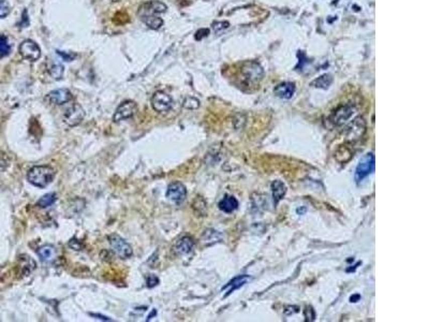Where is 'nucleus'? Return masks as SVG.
I'll return each instance as SVG.
<instances>
[{
	"label": "nucleus",
	"mask_w": 429,
	"mask_h": 322,
	"mask_svg": "<svg viewBox=\"0 0 429 322\" xmlns=\"http://www.w3.org/2000/svg\"><path fill=\"white\" fill-rule=\"evenodd\" d=\"M166 10H168V8L163 3L158 2V0H152V2L140 6L138 16L148 28L157 30L163 25L161 14L165 13Z\"/></svg>",
	"instance_id": "nucleus-1"
},
{
	"label": "nucleus",
	"mask_w": 429,
	"mask_h": 322,
	"mask_svg": "<svg viewBox=\"0 0 429 322\" xmlns=\"http://www.w3.org/2000/svg\"><path fill=\"white\" fill-rule=\"evenodd\" d=\"M55 170L50 166H35L27 173L28 182L38 188H45L53 182Z\"/></svg>",
	"instance_id": "nucleus-2"
},
{
	"label": "nucleus",
	"mask_w": 429,
	"mask_h": 322,
	"mask_svg": "<svg viewBox=\"0 0 429 322\" xmlns=\"http://www.w3.org/2000/svg\"><path fill=\"white\" fill-rule=\"evenodd\" d=\"M263 69L257 62H247L244 64V67L241 70V76L244 82L247 85H256L259 84L260 80L263 77Z\"/></svg>",
	"instance_id": "nucleus-3"
},
{
	"label": "nucleus",
	"mask_w": 429,
	"mask_h": 322,
	"mask_svg": "<svg viewBox=\"0 0 429 322\" xmlns=\"http://www.w3.org/2000/svg\"><path fill=\"white\" fill-rule=\"evenodd\" d=\"M375 167H376L375 155H373L372 152H368V154L365 155L360 160L359 165L356 167L355 176H354L355 182L357 184L363 182L369 174H371L373 171H375Z\"/></svg>",
	"instance_id": "nucleus-4"
},
{
	"label": "nucleus",
	"mask_w": 429,
	"mask_h": 322,
	"mask_svg": "<svg viewBox=\"0 0 429 322\" xmlns=\"http://www.w3.org/2000/svg\"><path fill=\"white\" fill-rule=\"evenodd\" d=\"M109 242L112 251L122 259H128L132 256V247L122 236H119L118 234H112L109 236Z\"/></svg>",
	"instance_id": "nucleus-5"
},
{
	"label": "nucleus",
	"mask_w": 429,
	"mask_h": 322,
	"mask_svg": "<svg viewBox=\"0 0 429 322\" xmlns=\"http://www.w3.org/2000/svg\"><path fill=\"white\" fill-rule=\"evenodd\" d=\"M138 112L137 103L131 100H127L119 104V107L116 109L115 114L113 116V120L115 123H121L123 120L129 119L134 116Z\"/></svg>",
	"instance_id": "nucleus-6"
},
{
	"label": "nucleus",
	"mask_w": 429,
	"mask_h": 322,
	"mask_svg": "<svg viewBox=\"0 0 429 322\" xmlns=\"http://www.w3.org/2000/svg\"><path fill=\"white\" fill-rule=\"evenodd\" d=\"M20 54L23 56V58L29 61H36L41 56V50H40L39 45L35 41L28 39L21 43Z\"/></svg>",
	"instance_id": "nucleus-7"
},
{
	"label": "nucleus",
	"mask_w": 429,
	"mask_h": 322,
	"mask_svg": "<svg viewBox=\"0 0 429 322\" xmlns=\"http://www.w3.org/2000/svg\"><path fill=\"white\" fill-rule=\"evenodd\" d=\"M152 106L158 113L169 112L173 107V100L171 96L164 92H157L152 98Z\"/></svg>",
	"instance_id": "nucleus-8"
},
{
	"label": "nucleus",
	"mask_w": 429,
	"mask_h": 322,
	"mask_svg": "<svg viewBox=\"0 0 429 322\" xmlns=\"http://www.w3.org/2000/svg\"><path fill=\"white\" fill-rule=\"evenodd\" d=\"M186 197H187V189L184 184L175 182L169 185L168 190H166V198L171 200L172 202L180 204L181 202H184Z\"/></svg>",
	"instance_id": "nucleus-9"
},
{
	"label": "nucleus",
	"mask_w": 429,
	"mask_h": 322,
	"mask_svg": "<svg viewBox=\"0 0 429 322\" xmlns=\"http://www.w3.org/2000/svg\"><path fill=\"white\" fill-rule=\"evenodd\" d=\"M84 117H85V111L81 106H78V104H74V106L69 108L66 111L65 115H63L65 123L71 127L78 126L83 122Z\"/></svg>",
	"instance_id": "nucleus-10"
},
{
	"label": "nucleus",
	"mask_w": 429,
	"mask_h": 322,
	"mask_svg": "<svg viewBox=\"0 0 429 322\" xmlns=\"http://www.w3.org/2000/svg\"><path fill=\"white\" fill-rule=\"evenodd\" d=\"M366 130V123L363 117H357L349 125L347 129V138L350 141L360 140Z\"/></svg>",
	"instance_id": "nucleus-11"
},
{
	"label": "nucleus",
	"mask_w": 429,
	"mask_h": 322,
	"mask_svg": "<svg viewBox=\"0 0 429 322\" xmlns=\"http://www.w3.org/2000/svg\"><path fill=\"white\" fill-rule=\"evenodd\" d=\"M354 113H355V108L351 106V104H347V106L339 108L335 113H334L331 120L334 125L341 126L344 125L349 118L352 117Z\"/></svg>",
	"instance_id": "nucleus-12"
},
{
	"label": "nucleus",
	"mask_w": 429,
	"mask_h": 322,
	"mask_svg": "<svg viewBox=\"0 0 429 322\" xmlns=\"http://www.w3.org/2000/svg\"><path fill=\"white\" fill-rule=\"evenodd\" d=\"M47 99H49V101L53 104L62 106V104L68 103L72 100L73 96L69 90H66V88H60V90H55L49 93V95H47Z\"/></svg>",
	"instance_id": "nucleus-13"
},
{
	"label": "nucleus",
	"mask_w": 429,
	"mask_h": 322,
	"mask_svg": "<svg viewBox=\"0 0 429 322\" xmlns=\"http://www.w3.org/2000/svg\"><path fill=\"white\" fill-rule=\"evenodd\" d=\"M295 93V85L290 82L281 83L277 85L274 90V94L281 99H291Z\"/></svg>",
	"instance_id": "nucleus-14"
},
{
	"label": "nucleus",
	"mask_w": 429,
	"mask_h": 322,
	"mask_svg": "<svg viewBox=\"0 0 429 322\" xmlns=\"http://www.w3.org/2000/svg\"><path fill=\"white\" fill-rule=\"evenodd\" d=\"M38 256L43 262H52L57 257V252L52 245H44L38 249Z\"/></svg>",
	"instance_id": "nucleus-15"
},
{
	"label": "nucleus",
	"mask_w": 429,
	"mask_h": 322,
	"mask_svg": "<svg viewBox=\"0 0 429 322\" xmlns=\"http://www.w3.org/2000/svg\"><path fill=\"white\" fill-rule=\"evenodd\" d=\"M194 247V240L190 236L181 237L175 246V251L179 255H188L192 252Z\"/></svg>",
	"instance_id": "nucleus-16"
},
{
	"label": "nucleus",
	"mask_w": 429,
	"mask_h": 322,
	"mask_svg": "<svg viewBox=\"0 0 429 322\" xmlns=\"http://www.w3.org/2000/svg\"><path fill=\"white\" fill-rule=\"evenodd\" d=\"M249 280H250L249 275H241V276H237V277L233 278L227 286H225L224 288H222V289H225V290L229 289L227 294H226V296L230 295L232 292H234L235 290L240 289L241 287H243L244 285L247 284Z\"/></svg>",
	"instance_id": "nucleus-17"
},
{
	"label": "nucleus",
	"mask_w": 429,
	"mask_h": 322,
	"mask_svg": "<svg viewBox=\"0 0 429 322\" xmlns=\"http://www.w3.org/2000/svg\"><path fill=\"white\" fill-rule=\"evenodd\" d=\"M238 207V201L233 196H226L219 202V208L225 213H232Z\"/></svg>",
	"instance_id": "nucleus-18"
},
{
	"label": "nucleus",
	"mask_w": 429,
	"mask_h": 322,
	"mask_svg": "<svg viewBox=\"0 0 429 322\" xmlns=\"http://www.w3.org/2000/svg\"><path fill=\"white\" fill-rule=\"evenodd\" d=\"M272 191H273V198L275 201V204H277L285 196L287 187H285V185L281 181H275L272 184Z\"/></svg>",
	"instance_id": "nucleus-19"
},
{
	"label": "nucleus",
	"mask_w": 429,
	"mask_h": 322,
	"mask_svg": "<svg viewBox=\"0 0 429 322\" xmlns=\"http://www.w3.org/2000/svg\"><path fill=\"white\" fill-rule=\"evenodd\" d=\"M56 200H57L56 193H54V192L47 193V195H44L41 199L38 201V206L41 207V208H46V207L53 205L55 202H56Z\"/></svg>",
	"instance_id": "nucleus-20"
},
{
	"label": "nucleus",
	"mask_w": 429,
	"mask_h": 322,
	"mask_svg": "<svg viewBox=\"0 0 429 322\" xmlns=\"http://www.w3.org/2000/svg\"><path fill=\"white\" fill-rule=\"evenodd\" d=\"M333 82V77L330 74H324L320 77H317L315 80L312 82V86L316 88H322V90H327L330 87V85Z\"/></svg>",
	"instance_id": "nucleus-21"
},
{
	"label": "nucleus",
	"mask_w": 429,
	"mask_h": 322,
	"mask_svg": "<svg viewBox=\"0 0 429 322\" xmlns=\"http://www.w3.org/2000/svg\"><path fill=\"white\" fill-rule=\"evenodd\" d=\"M11 52V45L5 35H0V57L8 56Z\"/></svg>",
	"instance_id": "nucleus-22"
},
{
	"label": "nucleus",
	"mask_w": 429,
	"mask_h": 322,
	"mask_svg": "<svg viewBox=\"0 0 429 322\" xmlns=\"http://www.w3.org/2000/svg\"><path fill=\"white\" fill-rule=\"evenodd\" d=\"M50 74L54 79H60L63 75V66L59 62H54L50 67Z\"/></svg>",
	"instance_id": "nucleus-23"
},
{
	"label": "nucleus",
	"mask_w": 429,
	"mask_h": 322,
	"mask_svg": "<svg viewBox=\"0 0 429 322\" xmlns=\"http://www.w3.org/2000/svg\"><path fill=\"white\" fill-rule=\"evenodd\" d=\"M220 238H221V234L218 231H214V230L205 231L204 236H203V240L209 242V243H216V242L220 240Z\"/></svg>",
	"instance_id": "nucleus-24"
},
{
	"label": "nucleus",
	"mask_w": 429,
	"mask_h": 322,
	"mask_svg": "<svg viewBox=\"0 0 429 322\" xmlns=\"http://www.w3.org/2000/svg\"><path fill=\"white\" fill-rule=\"evenodd\" d=\"M11 12V6L7 0H0V19H5Z\"/></svg>",
	"instance_id": "nucleus-25"
},
{
	"label": "nucleus",
	"mask_w": 429,
	"mask_h": 322,
	"mask_svg": "<svg viewBox=\"0 0 429 322\" xmlns=\"http://www.w3.org/2000/svg\"><path fill=\"white\" fill-rule=\"evenodd\" d=\"M182 106H184V108H186V109L194 110V109H197L198 106H200V102H198L197 99L192 98V97H188V98L185 99L184 104H182Z\"/></svg>",
	"instance_id": "nucleus-26"
},
{
	"label": "nucleus",
	"mask_w": 429,
	"mask_h": 322,
	"mask_svg": "<svg viewBox=\"0 0 429 322\" xmlns=\"http://www.w3.org/2000/svg\"><path fill=\"white\" fill-rule=\"evenodd\" d=\"M57 54L60 55L61 57H62V59L65 60V61H72L73 58L75 57V54L70 53V52L66 53V52H63V51H57Z\"/></svg>",
	"instance_id": "nucleus-27"
},
{
	"label": "nucleus",
	"mask_w": 429,
	"mask_h": 322,
	"mask_svg": "<svg viewBox=\"0 0 429 322\" xmlns=\"http://www.w3.org/2000/svg\"><path fill=\"white\" fill-rule=\"evenodd\" d=\"M159 284V278L155 275H150L149 277H147V286L149 288H153L155 286H157Z\"/></svg>",
	"instance_id": "nucleus-28"
},
{
	"label": "nucleus",
	"mask_w": 429,
	"mask_h": 322,
	"mask_svg": "<svg viewBox=\"0 0 429 322\" xmlns=\"http://www.w3.org/2000/svg\"><path fill=\"white\" fill-rule=\"evenodd\" d=\"M69 245H70V247L74 248L75 251H81V245L78 244L77 239H71V240H70V243H69Z\"/></svg>",
	"instance_id": "nucleus-29"
},
{
	"label": "nucleus",
	"mask_w": 429,
	"mask_h": 322,
	"mask_svg": "<svg viewBox=\"0 0 429 322\" xmlns=\"http://www.w3.org/2000/svg\"><path fill=\"white\" fill-rule=\"evenodd\" d=\"M90 316H92V317H97V319H102V320H104V321H110L111 319L110 318H108V317H103V316H101V315H98V313H90Z\"/></svg>",
	"instance_id": "nucleus-30"
},
{
	"label": "nucleus",
	"mask_w": 429,
	"mask_h": 322,
	"mask_svg": "<svg viewBox=\"0 0 429 322\" xmlns=\"http://www.w3.org/2000/svg\"><path fill=\"white\" fill-rule=\"evenodd\" d=\"M356 299H360V295H356V296H351V299H350V300H351V302H356V301H355Z\"/></svg>",
	"instance_id": "nucleus-31"
}]
</instances>
